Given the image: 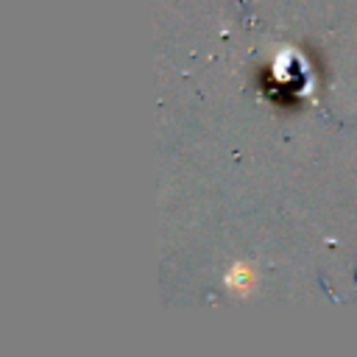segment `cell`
I'll return each instance as SVG.
<instances>
[{
	"instance_id": "6da1fadb",
	"label": "cell",
	"mask_w": 357,
	"mask_h": 357,
	"mask_svg": "<svg viewBox=\"0 0 357 357\" xmlns=\"http://www.w3.org/2000/svg\"><path fill=\"white\" fill-rule=\"evenodd\" d=\"M226 284H231L237 293H245V290L251 287V271H248L245 265H237L234 271H229V276H226Z\"/></svg>"
}]
</instances>
